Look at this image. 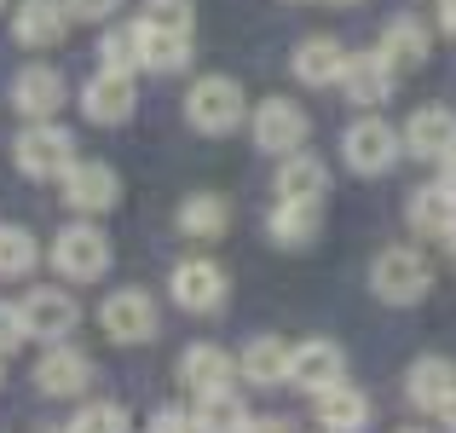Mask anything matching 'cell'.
Listing matches in <instances>:
<instances>
[{
  "label": "cell",
  "instance_id": "d590c367",
  "mask_svg": "<svg viewBox=\"0 0 456 433\" xmlns=\"http://www.w3.org/2000/svg\"><path fill=\"white\" fill-rule=\"evenodd\" d=\"M145 433H197V422H191L185 411H174V404H167V411H156L151 416V428Z\"/></svg>",
  "mask_w": 456,
  "mask_h": 433
},
{
  "label": "cell",
  "instance_id": "b9f144b4",
  "mask_svg": "<svg viewBox=\"0 0 456 433\" xmlns=\"http://www.w3.org/2000/svg\"><path fill=\"white\" fill-rule=\"evenodd\" d=\"M335 6H353V0H335Z\"/></svg>",
  "mask_w": 456,
  "mask_h": 433
},
{
  "label": "cell",
  "instance_id": "4fadbf2b",
  "mask_svg": "<svg viewBox=\"0 0 456 433\" xmlns=\"http://www.w3.org/2000/svg\"><path fill=\"white\" fill-rule=\"evenodd\" d=\"M12 104H18L23 116H35V122H53V110L64 104V76H58L53 64H29L12 76Z\"/></svg>",
  "mask_w": 456,
  "mask_h": 433
},
{
  "label": "cell",
  "instance_id": "7c38bea8",
  "mask_svg": "<svg viewBox=\"0 0 456 433\" xmlns=\"http://www.w3.org/2000/svg\"><path fill=\"white\" fill-rule=\"evenodd\" d=\"M87 381H93V364H87V353H76V347H46V358L35 364V388L41 393H53V399H76V393H87Z\"/></svg>",
  "mask_w": 456,
  "mask_h": 433
},
{
  "label": "cell",
  "instance_id": "f1b7e54d",
  "mask_svg": "<svg viewBox=\"0 0 456 433\" xmlns=\"http://www.w3.org/2000/svg\"><path fill=\"white\" fill-rule=\"evenodd\" d=\"M99 53H104V69H110V76H134V69L145 64V35H139V23H122V29H110Z\"/></svg>",
  "mask_w": 456,
  "mask_h": 433
},
{
  "label": "cell",
  "instance_id": "ba28073f",
  "mask_svg": "<svg viewBox=\"0 0 456 433\" xmlns=\"http://www.w3.org/2000/svg\"><path fill=\"white\" fill-rule=\"evenodd\" d=\"M341 376H346V353L335 341H301V347H289V381L301 393H330V388H341Z\"/></svg>",
  "mask_w": 456,
  "mask_h": 433
},
{
  "label": "cell",
  "instance_id": "4dcf8cb0",
  "mask_svg": "<svg viewBox=\"0 0 456 433\" xmlns=\"http://www.w3.org/2000/svg\"><path fill=\"white\" fill-rule=\"evenodd\" d=\"M35 237L23 232V225H0V278H23V272H35Z\"/></svg>",
  "mask_w": 456,
  "mask_h": 433
},
{
  "label": "cell",
  "instance_id": "ab89813d",
  "mask_svg": "<svg viewBox=\"0 0 456 433\" xmlns=\"http://www.w3.org/2000/svg\"><path fill=\"white\" fill-rule=\"evenodd\" d=\"M439 422H445V428L456 433V393H451V399H445V411H439Z\"/></svg>",
  "mask_w": 456,
  "mask_h": 433
},
{
  "label": "cell",
  "instance_id": "f35d334b",
  "mask_svg": "<svg viewBox=\"0 0 456 433\" xmlns=\"http://www.w3.org/2000/svg\"><path fill=\"white\" fill-rule=\"evenodd\" d=\"M439 167H445V174H439V185H445L451 197H456V151H451V156H445V162H439Z\"/></svg>",
  "mask_w": 456,
  "mask_h": 433
},
{
  "label": "cell",
  "instance_id": "1f68e13d",
  "mask_svg": "<svg viewBox=\"0 0 456 433\" xmlns=\"http://www.w3.org/2000/svg\"><path fill=\"white\" fill-rule=\"evenodd\" d=\"M64 433H127V411L110 404V399H99V404H87V411H76V422Z\"/></svg>",
  "mask_w": 456,
  "mask_h": 433
},
{
  "label": "cell",
  "instance_id": "e0dca14e",
  "mask_svg": "<svg viewBox=\"0 0 456 433\" xmlns=\"http://www.w3.org/2000/svg\"><path fill=\"white\" fill-rule=\"evenodd\" d=\"M69 29V12L64 0H23L18 18H12V35H18L23 46H35V53H46V46H58Z\"/></svg>",
  "mask_w": 456,
  "mask_h": 433
},
{
  "label": "cell",
  "instance_id": "e575fe53",
  "mask_svg": "<svg viewBox=\"0 0 456 433\" xmlns=\"http://www.w3.org/2000/svg\"><path fill=\"white\" fill-rule=\"evenodd\" d=\"M116 6H122V0H64V12H69V18H81V23L116 18Z\"/></svg>",
  "mask_w": 456,
  "mask_h": 433
},
{
  "label": "cell",
  "instance_id": "cb8c5ba5",
  "mask_svg": "<svg viewBox=\"0 0 456 433\" xmlns=\"http://www.w3.org/2000/svg\"><path fill=\"white\" fill-rule=\"evenodd\" d=\"M318 225H323V202H278L266 232H272V243H283V249H306L312 237H318Z\"/></svg>",
  "mask_w": 456,
  "mask_h": 433
},
{
  "label": "cell",
  "instance_id": "484cf974",
  "mask_svg": "<svg viewBox=\"0 0 456 433\" xmlns=\"http://www.w3.org/2000/svg\"><path fill=\"white\" fill-rule=\"evenodd\" d=\"M243 376L255 381V388H278V381H289V347H283L278 335H255V341L243 347Z\"/></svg>",
  "mask_w": 456,
  "mask_h": 433
},
{
  "label": "cell",
  "instance_id": "7402d4cb",
  "mask_svg": "<svg viewBox=\"0 0 456 433\" xmlns=\"http://www.w3.org/2000/svg\"><path fill=\"white\" fill-rule=\"evenodd\" d=\"M341 69H346V46L330 41V35H312V41L295 46V76L306 87H330V81H341Z\"/></svg>",
  "mask_w": 456,
  "mask_h": 433
},
{
  "label": "cell",
  "instance_id": "7bdbcfd3",
  "mask_svg": "<svg viewBox=\"0 0 456 433\" xmlns=\"http://www.w3.org/2000/svg\"><path fill=\"white\" fill-rule=\"evenodd\" d=\"M404 433H422V428H404Z\"/></svg>",
  "mask_w": 456,
  "mask_h": 433
},
{
  "label": "cell",
  "instance_id": "5b68a950",
  "mask_svg": "<svg viewBox=\"0 0 456 433\" xmlns=\"http://www.w3.org/2000/svg\"><path fill=\"white\" fill-rule=\"evenodd\" d=\"M53 266L64 272V278H76V283H93V278L110 272V243H104L93 225H64L58 243H53Z\"/></svg>",
  "mask_w": 456,
  "mask_h": 433
},
{
  "label": "cell",
  "instance_id": "ffe728a7",
  "mask_svg": "<svg viewBox=\"0 0 456 433\" xmlns=\"http://www.w3.org/2000/svg\"><path fill=\"white\" fill-rule=\"evenodd\" d=\"M323 191H330V174H323L318 156H306V151L283 156V167H278V202H323Z\"/></svg>",
  "mask_w": 456,
  "mask_h": 433
},
{
  "label": "cell",
  "instance_id": "60d3db41",
  "mask_svg": "<svg viewBox=\"0 0 456 433\" xmlns=\"http://www.w3.org/2000/svg\"><path fill=\"white\" fill-rule=\"evenodd\" d=\"M445 249H451V260H456V232H451V237H445Z\"/></svg>",
  "mask_w": 456,
  "mask_h": 433
},
{
  "label": "cell",
  "instance_id": "3957f363",
  "mask_svg": "<svg viewBox=\"0 0 456 433\" xmlns=\"http://www.w3.org/2000/svg\"><path fill=\"white\" fill-rule=\"evenodd\" d=\"M185 116L197 134H232L243 122V87L232 76H202L185 99Z\"/></svg>",
  "mask_w": 456,
  "mask_h": 433
},
{
  "label": "cell",
  "instance_id": "277c9868",
  "mask_svg": "<svg viewBox=\"0 0 456 433\" xmlns=\"http://www.w3.org/2000/svg\"><path fill=\"white\" fill-rule=\"evenodd\" d=\"M341 151H346V167H358V174H387V167L399 162L404 139L393 134L381 116H358V122L341 134Z\"/></svg>",
  "mask_w": 456,
  "mask_h": 433
},
{
  "label": "cell",
  "instance_id": "7a4b0ae2",
  "mask_svg": "<svg viewBox=\"0 0 456 433\" xmlns=\"http://www.w3.org/2000/svg\"><path fill=\"white\" fill-rule=\"evenodd\" d=\"M69 162H76V134L69 127H58V122H29L18 134V167L29 179H64L69 174Z\"/></svg>",
  "mask_w": 456,
  "mask_h": 433
},
{
  "label": "cell",
  "instance_id": "8fae6325",
  "mask_svg": "<svg viewBox=\"0 0 456 433\" xmlns=\"http://www.w3.org/2000/svg\"><path fill=\"white\" fill-rule=\"evenodd\" d=\"M404 151L422 156V162H445V156L456 151V116L445 110V104H428V110H416L411 122H404Z\"/></svg>",
  "mask_w": 456,
  "mask_h": 433
},
{
  "label": "cell",
  "instance_id": "44dd1931",
  "mask_svg": "<svg viewBox=\"0 0 456 433\" xmlns=\"http://www.w3.org/2000/svg\"><path fill=\"white\" fill-rule=\"evenodd\" d=\"M404 220H411L416 237H451L456 232V197L445 185H422L411 197V208H404Z\"/></svg>",
  "mask_w": 456,
  "mask_h": 433
},
{
  "label": "cell",
  "instance_id": "74e56055",
  "mask_svg": "<svg viewBox=\"0 0 456 433\" xmlns=\"http://www.w3.org/2000/svg\"><path fill=\"white\" fill-rule=\"evenodd\" d=\"M439 29L456 35V0H439Z\"/></svg>",
  "mask_w": 456,
  "mask_h": 433
},
{
  "label": "cell",
  "instance_id": "836d02e7",
  "mask_svg": "<svg viewBox=\"0 0 456 433\" xmlns=\"http://www.w3.org/2000/svg\"><path fill=\"white\" fill-rule=\"evenodd\" d=\"M23 341H29V330H23V306L0 300V358H6V353H18Z\"/></svg>",
  "mask_w": 456,
  "mask_h": 433
},
{
  "label": "cell",
  "instance_id": "8d00e7d4",
  "mask_svg": "<svg viewBox=\"0 0 456 433\" xmlns=\"http://www.w3.org/2000/svg\"><path fill=\"white\" fill-rule=\"evenodd\" d=\"M243 433H289V422H283V416H248Z\"/></svg>",
  "mask_w": 456,
  "mask_h": 433
},
{
  "label": "cell",
  "instance_id": "6da1fadb",
  "mask_svg": "<svg viewBox=\"0 0 456 433\" xmlns=\"http://www.w3.org/2000/svg\"><path fill=\"white\" fill-rule=\"evenodd\" d=\"M428 283H434V272H428V260L416 249H381L376 266H370V289L387 306H416L428 295Z\"/></svg>",
  "mask_w": 456,
  "mask_h": 433
},
{
  "label": "cell",
  "instance_id": "5bb4252c",
  "mask_svg": "<svg viewBox=\"0 0 456 433\" xmlns=\"http://www.w3.org/2000/svg\"><path fill=\"white\" fill-rule=\"evenodd\" d=\"M393 81H399V69H393L381 53H346L341 87H346V99H353V104H381V99H393Z\"/></svg>",
  "mask_w": 456,
  "mask_h": 433
},
{
  "label": "cell",
  "instance_id": "52a82bcc",
  "mask_svg": "<svg viewBox=\"0 0 456 433\" xmlns=\"http://www.w3.org/2000/svg\"><path fill=\"white\" fill-rule=\"evenodd\" d=\"M306 134H312V122L295 99H266L255 110V144L272 151V156H295L306 144Z\"/></svg>",
  "mask_w": 456,
  "mask_h": 433
},
{
  "label": "cell",
  "instance_id": "d6a6232c",
  "mask_svg": "<svg viewBox=\"0 0 456 433\" xmlns=\"http://www.w3.org/2000/svg\"><path fill=\"white\" fill-rule=\"evenodd\" d=\"M145 29L191 35V0H145Z\"/></svg>",
  "mask_w": 456,
  "mask_h": 433
},
{
  "label": "cell",
  "instance_id": "8992f818",
  "mask_svg": "<svg viewBox=\"0 0 456 433\" xmlns=\"http://www.w3.org/2000/svg\"><path fill=\"white\" fill-rule=\"evenodd\" d=\"M99 323H104L110 341L139 347V341H151V335H156V300L145 295V289H116V295L99 306Z\"/></svg>",
  "mask_w": 456,
  "mask_h": 433
},
{
  "label": "cell",
  "instance_id": "4316f807",
  "mask_svg": "<svg viewBox=\"0 0 456 433\" xmlns=\"http://www.w3.org/2000/svg\"><path fill=\"white\" fill-rule=\"evenodd\" d=\"M191 422H197V433H243L248 411H243V399H237L232 388H220V393H197Z\"/></svg>",
  "mask_w": 456,
  "mask_h": 433
},
{
  "label": "cell",
  "instance_id": "ee69618b",
  "mask_svg": "<svg viewBox=\"0 0 456 433\" xmlns=\"http://www.w3.org/2000/svg\"><path fill=\"white\" fill-rule=\"evenodd\" d=\"M0 12H6V0H0Z\"/></svg>",
  "mask_w": 456,
  "mask_h": 433
},
{
  "label": "cell",
  "instance_id": "9c48e42d",
  "mask_svg": "<svg viewBox=\"0 0 456 433\" xmlns=\"http://www.w3.org/2000/svg\"><path fill=\"white\" fill-rule=\"evenodd\" d=\"M64 202L81 214H104L122 202V179H116L110 162H69L64 174Z\"/></svg>",
  "mask_w": 456,
  "mask_h": 433
},
{
  "label": "cell",
  "instance_id": "603a6c76",
  "mask_svg": "<svg viewBox=\"0 0 456 433\" xmlns=\"http://www.w3.org/2000/svg\"><path fill=\"white\" fill-rule=\"evenodd\" d=\"M370 422V399L358 388H330V393H318V428L323 433H364Z\"/></svg>",
  "mask_w": 456,
  "mask_h": 433
},
{
  "label": "cell",
  "instance_id": "d6986e66",
  "mask_svg": "<svg viewBox=\"0 0 456 433\" xmlns=\"http://www.w3.org/2000/svg\"><path fill=\"white\" fill-rule=\"evenodd\" d=\"M428 46H434V35H428L422 18H393L387 29H381L376 53L387 58L393 69H416V64H428Z\"/></svg>",
  "mask_w": 456,
  "mask_h": 433
},
{
  "label": "cell",
  "instance_id": "d4e9b609",
  "mask_svg": "<svg viewBox=\"0 0 456 433\" xmlns=\"http://www.w3.org/2000/svg\"><path fill=\"white\" fill-rule=\"evenodd\" d=\"M232 353L225 347H185V358H179V381L185 388H197V393H220V388H232Z\"/></svg>",
  "mask_w": 456,
  "mask_h": 433
},
{
  "label": "cell",
  "instance_id": "ac0fdd59",
  "mask_svg": "<svg viewBox=\"0 0 456 433\" xmlns=\"http://www.w3.org/2000/svg\"><path fill=\"white\" fill-rule=\"evenodd\" d=\"M404 393H411L416 411H434L439 416V411H445V399L456 393V364H451V358H416Z\"/></svg>",
  "mask_w": 456,
  "mask_h": 433
},
{
  "label": "cell",
  "instance_id": "9a60e30c",
  "mask_svg": "<svg viewBox=\"0 0 456 433\" xmlns=\"http://www.w3.org/2000/svg\"><path fill=\"white\" fill-rule=\"evenodd\" d=\"M81 110H87V122H127L134 116V76H110V69H99V76L81 87Z\"/></svg>",
  "mask_w": 456,
  "mask_h": 433
},
{
  "label": "cell",
  "instance_id": "2e32d148",
  "mask_svg": "<svg viewBox=\"0 0 456 433\" xmlns=\"http://www.w3.org/2000/svg\"><path fill=\"white\" fill-rule=\"evenodd\" d=\"M174 300L185 312L225 306V272L214 266V260H185V266H174Z\"/></svg>",
  "mask_w": 456,
  "mask_h": 433
},
{
  "label": "cell",
  "instance_id": "f546056e",
  "mask_svg": "<svg viewBox=\"0 0 456 433\" xmlns=\"http://www.w3.org/2000/svg\"><path fill=\"white\" fill-rule=\"evenodd\" d=\"M139 35H145V69H162V76H174V69L191 58V35H174V29H145V23H139Z\"/></svg>",
  "mask_w": 456,
  "mask_h": 433
},
{
  "label": "cell",
  "instance_id": "83f0119b",
  "mask_svg": "<svg viewBox=\"0 0 456 433\" xmlns=\"http://www.w3.org/2000/svg\"><path fill=\"white\" fill-rule=\"evenodd\" d=\"M179 232L185 237H220L225 232V202L214 191H197V197L179 202Z\"/></svg>",
  "mask_w": 456,
  "mask_h": 433
},
{
  "label": "cell",
  "instance_id": "30bf717a",
  "mask_svg": "<svg viewBox=\"0 0 456 433\" xmlns=\"http://www.w3.org/2000/svg\"><path fill=\"white\" fill-rule=\"evenodd\" d=\"M81 323V306L64 295V289H29V300H23V330L41 335V341H64L69 330Z\"/></svg>",
  "mask_w": 456,
  "mask_h": 433
}]
</instances>
